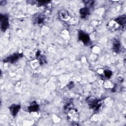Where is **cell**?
<instances>
[{"label":"cell","instance_id":"cell-1","mask_svg":"<svg viewBox=\"0 0 126 126\" xmlns=\"http://www.w3.org/2000/svg\"><path fill=\"white\" fill-rule=\"evenodd\" d=\"M88 103L90 104L91 107L95 110H98L101 105V102L100 100L95 99L94 98L89 99Z\"/></svg>","mask_w":126,"mask_h":126},{"label":"cell","instance_id":"cell-2","mask_svg":"<svg viewBox=\"0 0 126 126\" xmlns=\"http://www.w3.org/2000/svg\"><path fill=\"white\" fill-rule=\"evenodd\" d=\"M1 29L2 31H5L8 27L9 23L8 17L5 15L0 16Z\"/></svg>","mask_w":126,"mask_h":126},{"label":"cell","instance_id":"cell-3","mask_svg":"<svg viewBox=\"0 0 126 126\" xmlns=\"http://www.w3.org/2000/svg\"><path fill=\"white\" fill-rule=\"evenodd\" d=\"M79 38L84 44H88L90 41L89 35L83 31H80L79 32Z\"/></svg>","mask_w":126,"mask_h":126},{"label":"cell","instance_id":"cell-4","mask_svg":"<svg viewBox=\"0 0 126 126\" xmlns=\"http://www.w3.org/2000/svg\"><path fill=\"white\" fill-rule=\"evenodd\" d=\"M20 109V105L18 104H12L10 107V111L11 115L15 116L17 115Z\"/></svg>","mask_w":126,"mask_h":126},{"label":"cell","instance_id":"cell-5","mask_svg":"<svg viewBox=\"0 0 126 126\" xmlns=\"http://www.w3.org/2000/svg\"><path fill=\"white\" fill-rule=\"evenodd\" d=\"M20 55L18 54H14L12 55H11L10 56L7 58V59L5 60V62H9V63H14L15 61H16L20 57Z\"/></svg>","mask_w":126,"mask_h":126},{"label":"cell","instance_id":"cell-6","mask_svg":"<svg viewBox=\"0 0 126 126\" xmlns=\"http://www.w3.org/2000/svg\"><path fill=\"white\" fill-rule=\"evenodd\" d=\"M113 49L114 52H119L121 49V44L120 42L116 40L115 39L113 42Z\"/></svg>","mask_w":126,"mask_h":126},{"label":"cell","instance_id":"cell-7","mask_svg":"<svg viewBox=\"0 0 126 126\" xmlns=\"http://www.w3.org/2000/svg\"><path fill=\"white\" fill-rule=\"evenodd\" d=\"M28 109L31 112L36 111L38 109V105L36 102H32L29 106Z\"/></svg>","mask_w":126,"mask_h":126},{"label":"cell","instance_id":"cell-8","mask_svg":"<svg viewBox=\"0 0 126 126\" xmlns=\"http://www.w3.org/2000/svg\"><path fill=\"white\" fill-rule=\"evenodd\" d=\"M116 21L117 24L123 27L125 25L126 23V16L125 15L121 16L118 17Z\"/></svg>","mask_w":126,"mask_h":126},{"label":"cell","instance_id":"cell-9","mask_svg":"<svg viewBox=\"0 0 126 126\" xmlns=\"http://www.w3.org/2000/svg\"><path fill=\"white\" fill-rule=\"evenodd\" d=\"M89 9L87 7H84L82 8L80 11V15L82 18H85L86 17H87L89 14Z\"/></svg>","mask_w":126,"mask_h":126},{"label":"cell","instance_id":"cell-10","mask_svg":"<svg viewBox=\"0 0 126 126\" xmlns=\"http://www.w3.org/2000/svg\"><path fill=\"white\" fill-rule=\"evenodd\" d=\"M61 17L63 20H67L69 17V15L66 11H62L61 12Z\"/></svg>","mask_w":126,"mask_h":126},{"label":"cell","instance_id":"cell-11","mask_svg":"<svg viewBox=\"0 0 126 126\" xmlns=\"http://www.w3.org/2000/svg\"><path fill=\"white\" fill-rule=\"evenodd\" d=\"M112 71L110 70H106L104 71V75L106 78H110L112 76Z\"/></svg>","mask_w":126,"mask_h":126}]
</instances>
